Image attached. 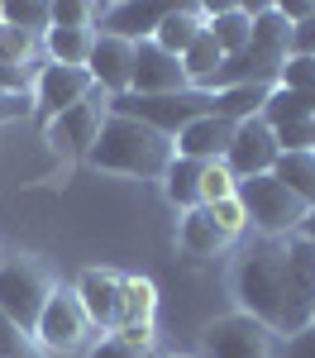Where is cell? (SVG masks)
<instances>
[{
    "label": "cell",
    "mask_w": 315,
    "mask_h": 358,
    "mask_svg": "<svg viewBox=\"0 0 315 358\" xmlns=\"http://www.w3.org/2000/svg\"><path fill=\"white\" fill-rule=\"evenodd\" d=\"M234 296L244 315L263 320L282 339L306 330L315 310V244L301 234L254 239L234 268Z\"/></svg>",
    "instance_id": "obj_1"
},
{
    "label": "cell",
    "mask_w": 315,
    "mask_h": 358,
    "mask_svg": "<svg viewBox=\"0 0 315 358\" xmlns=\"http://www.w3.org/2000/svg\"><path fill=\"white\" fill-rule=\"evenodd\" d=\"M177 148H172L168 134L148 129L129 115H110L101 124V138L96 148L86 153V163L101 167V172H115V177H139V182H163V172L172 167Z\"/></svg>",
    "instance_id": "obj_2"
},
{
    "label": "cell",
    "mask_w": 315,
    "mask_h": 358,
    "mask_svg": "<svg viewBox=\"0 0 315 358\" xmlns=\"http://www.w3.org/2000/svg\"><path fill=\"white\" fill-rule=\"evenodd\" d=\"M53 287H57L53 273H48L38 258H29V253L0 258V310H5L24 334H34L43 306L53 296Z\"/></svg>",
    "instance_id": "obj_3"
},
{
    "label": "cell",
    "mask_w": 315,
    "mask_h": 358,
    "mask_svg": "<svg viewBox=\"0 0 315 358\" xmlns=\"http://www.w3.org/2000/svg\"><path fill=\"white\" fill-rule=\"evenodd\" d=\"M110 115H129V120H139L148 129H158V134H182L191 120L200 115H215V96L210 91H172V96H115L110 101Z\"/></svg>",
    "instance_id": "obj_4"
},
{
    "label": "cell",
    "mask_w": 315,
    "mask_h": 358,
    "mask_svg": "<svg viewBox=\"0 0 315 358\" xmlns=\"http://www.w3.org/2000/svg\"><path fill=\"white\" fill-rule=\"evenodd\" d=\"M234 196L244 201L249 224L258 229V239H282V234H296L301 220H306V206L286 192L272 172H268V177H244Z\"/></svg>",
    "instance_id": "obj_5"
},
{
    "label": "cell",
    "mask_w": 315,
    "mask_h": 358,
    "mask_svg": "<svg viewBox=\"0 0 315 358\" xmlns=\"http://www.w3.org/2000/svg\"><path fill=\"white\" fill-rule=\"evenodd\" d=\"M200 349L205 358H282V334L244 310H229L200 330Z\"/></svg>",
    "instance_id": "obj_6"
},
{
    "label": "cell",
    "mask_w": 315,
    "mask_h": 358,
    "mask_svg": "<svg viewBox=\"0 0 315 358\" xmlns=\"http://www.w3.org/2000/svg\"><path fill=\"white\" fill-rule=\"evenodd\" d=\"M34 339H38V349L53 358V354H91V339H96V325L86 320L82 301H77V292L72 287H53V296L43 306V315H38V325H34Z\"/></svg>",
    "instance_id": "obj_7"
},
{
    "label": "cell",
    "mask_w": 315,
    "mask_h": 358,
    "mask_svg": "<svg viewBox=\"0 0 315 358\" xmlns=\"http://www.w3.org/2000/svg\"><path fill=\"white\" fill-rule=\"evenodd\" d=\"M110 120V96L96 86L86 101H77L72 110L53 115L48 124H43V138L53 143L62 158H86L91 148H96V138H101V124Z\"/></svg>",
    "instance_id": "obj_8"
},
{
    "label": "cell",
    "mask_w": 315,
    "mask_h": 358,
    "mask_svg": "<svg viewBox=\"0 0 315 358\" xmlns=\"http://www.w3.org/2000/svg\"><path fill=\"white\" fill-rule=\"evenodd\" d=\"M277 138L272 129L263 124V120H239L234 124V138H229V153H225V167L234 172V182H244V177H268L272 163H277Z\"/></svg>",
    "instance_id": "obj_9"
},
{
    "label": "cell",
    "mask_w": 315,
    "mask_h": 358,
    "mask_svg": "<svg viewBox=\"0 0 315 358\" xmlns=\"http://www.w3.org/2000/svg\"><path fill=\"white\" fill-rule=\"evenodd\" d=\"M172 91H191L182 57L163 53L153 38L134 43V72H129V96H172Z\"/></svg>",
    "instance_id": "obj_10"
},
{
    "label": "cell",
    "mask_w": 315,
    "mask_h": 358,
    "mask_svg": "<svg viewBox=\"0 0 315 358\" xmlns=\"http://www.w3.org/2000/svg\"><path fill=\"white\" fill-rule=\"evenodd\" d=\"M91 91H96V82H91L86 67H57V62H43L38 77H34V106L53 120V115L72 110L77 101H86Z\"/></svg>",
    "instance_id": "obj_11"
},
{
    "label": "cell",
    "mask_w": 315,
    "mask_h": 358,
    "mask_svg": "<svg viewBox=\"0 0 315 358\" xmlns=\"http://www.w3.org/2000/svg\"><path fill=\"white\" fill-rule=\"evenodd\" d=\"M168 5H134V0H115V5H96V34H110L124 43H143L153 38V29L163 24Z\"/></svg>",
    "instance_id": "obj_12"
},
{
    "label": "cell",
    "mask_w": 315,
    "mask_h": 358,
    "mask_svg": "<svg viewBox=\"0 0 315 358\" xmlns=\"http://www.w3.org/2000/svg\"><path fill=\"white\" fill-rule=\"evenodd\" d=\"M86 72H91V82L101 86L110 101L124 96V91H129V72H134V43L110 38V34H96L91 57H86Z\"/></svg>",
    "instance_id": "obj_13"
},
{
    "label": "cell",
    "mask_w": 315,
    "mask_h": 358,
    "mask_svg": "<svg viewBox=\"0 0 315 358\" xmlns=\"http://www.w3.org/2000/svg\"><path fill=\"white\" fill-rule=\"evenodd\" d=\"M229 138H234V120H225V115H200L182 134H172V148H177V158H191V163H225Z\"/></svg>",
    "instance_id": "obj_14"
},
{
    "label": "cell",
    "mask_w": 315,
    "mask_h": 358,
    "mask_svg": "<svg viewBox=\"0 0 315 358\" xmlns=\"http://www.w3.org/2000/svg\"><path fill=\"white\" fill-rule=\"evenodd\" d=\"M77 301H82L86 320L96 325V334H115V310H119V268H86L77 277Z\"/></svg>",
    "instance_id": "obj_15"
},
{
    "label": "cell",
    "mask_w": 315,
    "mask_h": 358,
    "mask_svg": "<svg viewBox=\"0 0 315 358\" xmlns=\"http://www.w3.org/2000/svg\"><path fill=\"white\" fill-rule=\"evenodd\" d=\"M158 325V287L139 273H119V310H115V334L119 330H148Z\"/></svg>",
    "instance_id": "obj_16"
},
{
    "label": "cell",
    "mask_w": 315,
    "mask_h": 358,
    "mask_svg": "<svg viewBox=\"0 0 315 358\" xmlns=\"http://www.w3.org/2000/svg\"><path fill=\"white\" fill-rule=\"evenodd\" d=\"M205 24H210V5H196V0H186V5H168L163 24L153 29V43H158L163 53L182 57L191 43H196V34Z\"/></svg>",
    "instance_id": "obj_17"
},
{
    "label": "cell",
    "mask_w": 315,
    "mask_h": 358,
    "mask_svg": "<svg viewBox=\"0 0 315 358\" xmlns=\"http://www.w3.org/2000/svg\"><path fill=\"white\" fill-rule=\"evenodd\" d=\"M205 29H210L215 48L225 57H234L254 43V10L249 5H210V24Z\"/></svg>",
    "instance_id": "obj_18"
},
{
    "label": "cell",
    "mask_w": 315,
    "mask_h": 358,
    "mask_svg": "<svg viewBox=\"0 0 315 358\" xmlns=\"http://www.w3.org/2000/svg\"><path fill=\"white\" fill-rule=\"evenodd\" d=\"M177 244L186 248L191 258H215L220 248H229V239L215 229V220L205 215V210H182V229H177Z\"/></svg>",
    "instance_id": "obj_19"
},
{
    "label": "cell",
    "mask_w": 315,
    "mask_h": 358,
    "mask_svg": "<svg viewBox=\"0 0 315 358\" xmlns=\"http://www.w3.org/2000/svg\"><path fill=\"white\" fill-rule=\"evenodd\" d=\"M272 177H277L306 210H315V153H277Z\"/></svg>",
    "instance_id": "obj_20"
},
{
    "label": "cell",
    "mask_w": 315,
    "mask_h": 358,
    "mask_svg": "<svg viewBox=\"0 0 315 358\" xmlns=\"http://www.w3.org/2000/svg\"><path fill=\"white\" fill-rule=\"evenodd\" d=\"M91 43H96L91 29H48V34H43V62H57V67H86Z\"/></svg>",
    "instance_id": "obj_21"
},
{
    "label": "cell",
    "mask_w": 315,
    "mask_h": 358,
    "mask_svg": "<svg viewBox=\"0 0 315 358\" xmlns=\"http://www.w3.org/2000/svg\"><path fill=\"white\" fill-rule=\"evenodd\" d=\"M86 358H163L158 354V325L148 330H119V334H105L101 344H91Z\"/></svg>",
    "instance_id": "obj_22"
},
{
    "label": "cell",
    "mask_w": 315,
    "mask_h": 358,
    "mask_svg": "<svg viewBox=\"0 0 315 358\" xmlns=\"http://www.w3.org/2000/svg\"><path fill=\"white\" fill-rule=\"evenodd\" d=\"M200 167L205 163H191V158H172V167L163 172V192L177 210H196L200 206Z\"/></svg>",
    "instance_id": "obj_23"
},
{
    "label": "cell",
    "mask_w": 315,
    "mask_h": 358,
    "mask_svg": "<svg viewBox=\"0 0 315 358\" xmlns=\"http://www.w3.org/2000/svg\"><path fill=\"white\" fill-rule=\"evenodd\" d=\"M311 115H315V96L286 91V86H272V91H268V101H263V110H258V120H263L268 129H277V124H291V120H311Z\"/></svg>",
    "instance_id": "obj_24"
},
{
    "label": "cell",
    "mask_w": 315,
    "mask_h": 358,
    "mask_svg": "<svg viewBox=\"0 0 315 358\" xmlns=\"http://www.w3.org/2000/svg\"><path fill=\"white\" fill-rule=\"evenodd\" d=\"M220 62H225V53L215 48L210 29H200V34H196V43H191V48L182 53V72H186V82H191V86L200 91V86H205L210 77H215V72H220Z\"/></svg>",
    "instance_id": "obj_25"
},
{
    "label": "cell",
    "mask_w": 315,
    "mask_h": 358,
    "mask_svg": "<svg viewBox=\"0 0 315 358\" xmlns=\"http://www.w3.org/2000/svg\"><path fill=\"white\" fill-rule=\"evenodd\" d=\"M254 10V48H268V53H286L291 48V24L282 20L277 5H249Z\"/></svg>",
    "instance_id": "obj_26"
},
{
    "label": "cell",
    "mask_w": 315,
    "mask_h": 358,
    "mask_svg": "<svg viewBox=\"0 0 315 358\" xmlns=\"http://www.w3.org/2000/svg\"><path fill=\"white\" fill-rule=\"evenodd\" d=\"M268 91L272 86H229V91H210L215 96V115H225V120H254L263 110V101H268Z\"/></svg>",
    "instance_id": "obj_27"
},
{
    "label": "cell",
    "mask_w": 315,
    "mask_h": 358,
    "mask_svg": "<svg viewBox=\"0 0 315 358\" xmlns=\"http://www.w3.org/2000/svg\"><path fill=\"white\" fill-rule=\"evenodd\" d=\"M0 20L34 34V38H43L53 29V5H43V0H0Z\"/></svg>",
    "instance_id": "obj_28"
},
{
    "label": "cell",
    "mask_w": 315,
    "mask_h": 358,
    "mask_svg": "<svg viewBox=\"0 0 315 358\" xmlns=\"http://www.w3.org/2000/svg\"><path fill=\"white\" fill-rule=\"evenodd\" d=\"M0 62H10V67H38L43 62V38H34V34L0 20Z\"/></svg>",
    "instance_id": "obj_29"
},
{
    "label": "cell",
    "mask_w": 315,
    "mask_h": 358,
    "mask_svg": "<svg viewBox=\"0 0 315 358\" xmlns=\"http://www.w3.org/2000/svg\"><path fill=\"white\" fill-rule=\"evenodd\" d=\"M200 210L215 220V229L225 234L229 244H234V239L249 229V210H244V201H239V196H225V201H215V206H200Z\"/></svg>",
    "instance_id": "obj_30"
},
{
    "label": "cell",
    "mask_w": 315,
    "mask_h": 358,
    "mask_svg": "<svg viewBox=\"0 0 315 358\" xmlns=\"http://www.w3.org/2000/svg\"><path fill=\"white\" fill-rule=\"evenodd\" d=\"M0 358H48V354L38 349L34 334H24L5 310H0Z\"/></svg>",
    "instance_id": "obj_31"
},
{
    "label": "cell",
    "mask_w": 315,
    "mask_h": 358,
    "mask_svg": "<svg viewBox=\"0 0 315 358\" xmlns=\"http://www.w3.org/2000/svg\"><path fill=\"white\" fill-rule=\"evenodd\" d=\"M239 192V182H234V172L225 163H205L200 167V206H215V201H225V196Z\"/></svg>",
    "instance_id": "obj_32"
},
{
    "label": "cell",
    "mask_w": 315,
    "mask_h": 358,
    "mask_svg": "<svg viewBox=\"0 0 315 358\" xmlns=\"http://www.w3.org/2000/svg\"><path fill=\"white\" fill-rule=\"evenodd\" d=\"M277 86H286V91H301V96H315V57H296V53H286Z\"/></svg>",
    "instance_id": "obj_33"
},
{
    "label": "cell",
    "mask_w": 315,
    "mask_h": 358,
    "mask_svg": "<svg viewBox=\"0 0 315 358\" xmlns=\"http://www.w3.org/2000/svg\"><path fill=\"white\" fill-rule=\"evenodd\" d=\"M53 29H91V34H96V5H91V0H57L53 5Z\"/></svg>",
    "instance_id": "obj_34"
},
{
    "label": "cell",
    "mask_w": 315,
    "mask_h": 358,
    "mask_svg": "<svg viewBox=\"0 0 315 358\" xmlns=\"http://www.w3.org/2000/svg\"><path fill=\"white\" fill-rule=\"evenodd\" d=\"M286 53H296V57H315V10L301 20V24H291V48Z\"/></svg>",
    "instance_id": "obj_35"
},
{
    "label": "cell",
    "mask_w": 315,
    "mask_h": 358,
    "mask_svg": "<svg viewBox=\"0 0 315 358\" xmlns=\"http://www.w3.org/2000/svg\"><path fill=\"white\" fill-rule=\"evenodd\" d=\"M282 358H315V325L286 334L282 339Z\"/></svg>",
    "instance_id": "obj_36"
},
{
    "label": "cell",
    "mask_w": 315,
    "mask_h": 358,
    "mask_svg": "<svg viewBox=\"0 0 315 358\" xmlns=\"http://www.w3.org/2000/svg\"><path fill=\"white\" fill-rule=\"evenodd\" d=\"M34 96H0V120H15V115H29Z\"/></svg>",
    "instance_id": "obj_37"
},
{
    "label": "cell",
    "mask_w": 315,
    "mask_h": 358,
    "mask_svg": "<svg viewBox=\"0 0 315 358\" xmlns=\"http://www.w3.org/2000/svg\"><path fill=\"white\" fill-rule=\"evenodd\" d=\"M296 234H301V239H311V244H315V210H306V220H301V229H296Z\"/></svg>",
    "instance_id": "obj_38"
},
{
    "label": "cell",
    "mask_w": 315,
    "mask_h": 358,
    "mask_svg": "<svg viewBox=\"0 0 315 358\" xmlns=\"http://www.w3.org/2000/svg\"><path fill=\"white\" fill-rule=\"evenodd\" d=\"M311 325H315V310H311Z\"/></svg>",
    "instance_id": "obj_39"
},
{
    "label": "cell",
    "mask_w": 315,
    "mask_h": 358,
    "mask_svg": "<svg viewBox=\"0 0 315 358\" xmlns=\"http://www.w3.org/2000/svg\"><path fill=\"white\" fill-rule=\"evenodd\" d=\"M311 129H315V120H311Z\"/></svg>",
    "instance_id": "obj_40"
},
{
    "label": "cell",
    "mask_w": 315,
    "mask_h": 358,
    "mask_svg": "<svg viewBox=\"0 0 315 358\" xmlns=\"http://www.w3.org/2000/svg\"><path fill=\"white\" fill-rule=\"evenodd\" d=\"M177 358H186V354H177Z\"/></svg>",
    "instance_id": "obj_41"
}]
</instances>
